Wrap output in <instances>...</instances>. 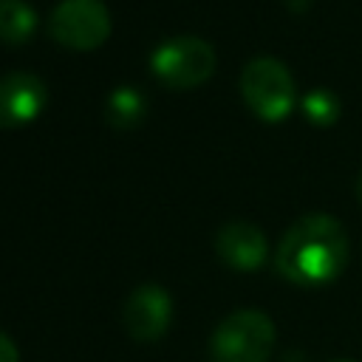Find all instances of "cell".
<instances>
[{
	"label": "cell",
	"instance_id": "obj_2",
	"mask_svg": "<svg viewBox=\"0 0 362 362\" xmlns=\"http://www.w3.org/2000/svg\"><path fill=\"white\" fill-rule=\"evenodd\" d=\"M240 96L257 119L274 124L291 113L297 102V85L280 59L255 57L240 71Z\"/></svg>",
	"mask_w": 362,
	"mask_h": 362
},
{
	"label": "cell",
	"instance_id": "obj_5",
	"mask_svg": "<svg viewBox=\"0 0 362 362\" xmlns=\"http://www.w3.org/2000/svg\"><path fill=\"white\" fill-rule=\"evenodd\" d=\"M48 34L74 51H93L110 37V14L102 0H62L48 17Z\"/></svg>",
	"mask_w": 362,
	"mask_h": 362
},
{
	"label": "cell",
	"instance_id": "obj_9",
	"mask_svg": "<svg viewBox=\"0 0 362 362\" xmlns=\"http://www.w3.org/2000/svg\"><path fill=\"white\" fill-rule=\"evenodd\" d=\"M37 28V14L23 0H0V42L20 45L28 42Z\"/></svg>",
	"mask_w": 362,
	"mask_h": 362
},
{
	"label": "cell",
	"instance_id": "obj_10",
	"mask_svg": "<svg viewBox=\"0 0 362 362\" xmlns=\"http://www.w3.org/2000/svg\"><path fill=\"white\" fill-rule=\"evenodd\" d=\"M144 110H147V102H144L141 90H136V88H116V90L107 96L105 119H107L113 127L127 130V127H136V124L144 119Z\"/></svg>",
	"mask_w": 362,
	"mask_h": 362
},
{
	"label": "cell",
	"instance_id": "obj_7",
	"mask_svg": "<svg viewBox=\"0 0 362 362\" xmlns=\"http://www.w3.org/2000/svg\"><path fill=\"white\" fill-rule=\"evenodd\" d=\"M48 90L37 74L11 71L0 76V124L3 127H23L34 122L45 107Z\"/></svg>",
	"mask_w": 362,
	"mask_h": 362
},
{
	"label": "cell",
	"instance_id": "obj_14",
	"mask_svg": "<svg viewBox=\"0 0 362 362\" xmlns=\"http://www.w3.org/2000/svg\"><path fill=\"white\" fill-rule=\"evenodd\" d=\"M339 362H348V359H339Z\"/></svg>",
	"mask_w": 362,
	"mask_h": 362
},
{
	"label": "cell",
	"instance_id": "obj_8",
	"mask_svg": "<svg viewBox=\"0 0 362 362\" xmlns=\"http://www.w3.org/2000/svg\"><path fill=\"white\" fill-rule=\"evenodd\" d=\"M215 252L226 266H232L238 272H255V269H260L266 263L269 243H266L263 229H257L255 223L232 221V223L218 229Z\"/></svg>",
	"mask_w": 362,
	"mask_h": 362
},
{
	"label": "cell",
	"instance_id": "obj_1",
	"mask_svg": "<svg viewBox=\"0 0 362 362\" xmlns=\"http://www.w3.org/2000/svg\"><path fill=\"white\" fill-rule=\"evenodd\" d=\"M348 263V235L334 215L311 212L297 218L274 249L277 272L294 286H325Z\"/></svg>",
	"mask_w": 362,
	"mask_h": 362
},
{
	"label": "cell",
	"instance_id": "obj_6",
	"mask_svg": "<svg viewBox=\"0 0 362 362\" xmlns=\"http://www.w3.org/2000/svg\"><path fill=\"white\" fill-rule=\"evenodd\" d=\"M170 317H173V303H170L167 291L156 283L139 286L127 297L124 311H122L127 334L139 342H153V339L164 337V331L170 325Z\"/></svg>",
	"mask_w": 362,
	"mask_h": 362
},
{
	"label": "cell",
	"instance_id": "obj_4",
	"mask_svg": "<svg viewBox=\"0 0 362 362\" xmlns=\"http://www.w3.org/2000/svg\"><path fill=\"white\" fill-rule=\"evenodd\" d=\"M150 68L167 88L175 90L198 88L215 71V48L201 37L178 34L153 51Z\"/></svg>",
	"mask_w": 362,
	"mask_h": 362
},
{
	"label": "cell",
	"instance_id": "obj_3",
	"mask_svg": "<svg viewBox=\"0 0 362 362\" xmlns=\"http://www.w3.org/2000/svg\"><path fill=\"white\" fill-rule=\"evenodd\" d=\"M274 339V322L263 311L240 308L221 320L209 339V351L215 362H269Z\"/></svg>",
	"mask_w": 362,
	"mask_h": 362
},
{
	"label": "cell",
	"instance_id": "obj_13",
	"mask_svg": "<svg viewBox=\"0 0 362 362\" xmlns=\"http://www.w3.org/2000/svg\"><path fill=\"white\" fill-rule=\"evenodd\" d=\"M356 201L362 204V170H359V175H356Z\"/></svg>",
	"mask_w": 362,
	"mask_h": 362
},
{
	"label": "cell",
	"instance_id": "obj_12",
	"mask_svg": "<svg viewBox=\"0 0 362 362\" xmlns=\"http://www.w3.org/2000/svg\"><path fill=\"white\" fill-rule=\"evenodd\" d=\"M0 362H20V354H17V345L0 331Z\"/></svg>",
	"mask_w": 362,
	"mask_h": 362
},
{
	"label": "cell",
	"instance_id": "obj_11",
	"mask_svg": "<svg viewBox=\"0 0 362 362\" xmlns=\"http://www.w3.org/2000/svg\"><path fill=\"white\" fill-rule=\"evenodd\" d=\"M342 113L339 96L328 88H314L305 93L303 99V116L314 124V127H331Z\"/></svg>",
	"mask_w": 362,
	"mask_h": 362
}]
</instances>
